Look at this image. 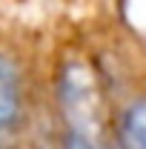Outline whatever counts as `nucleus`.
Listing matches in <instances>:
<instances>
[{
	"instance_id": "obj_1",
	"label": "nucleus",
	"mask_w": 146,
	"mask_h": 149,
	"mask_svg": "<svg viewBox=\"0 0 146 149\" xmlns=\"http://www.w3.org/2000/svg\"><path fill=\"white\" fill-rule=\"evenodd\" d=\"M55 100L66 129L106 135V109L100 77L86 60H63L55 74Z\"/></svg>"
},
{
	"instance_id": "obj_2",
	"label": "nucleus",
	"mask_w": 146,
	"mask_h": 149,
	"mask_svg": "<svg viewBox=\"0 0 146 149\" xmlns=\"http://www.w3.org/2000/svg\"><path fill=\"white\" fill-rule=\"evenodd\" d=\"M29 120V86L23 63L0 49V149H17Z\"/></svg>"
},
{
	"instance_id": "obj_3",
	"label": "nucleus",
	"mask_w": 146,
	"mask_h": 149,
	"mask_svg": "<svg viewBox=\"0 0 146 149\" xmlns=\"http://www.w3.org/2000/svg\"><path fill=\"white\" fill-rule=\"evenodd\" d=\"M112 143L117 149H146V92L132 95L117 106Z\"/></svg>"
},
{
	"instance_id": "obj_4",
	"label": "nucleus",
	"mask_w": 146,
	"mask_h": 149,
	"mask_svg": "<svg viewBox=\"0 0 146 149\" xmlns=\"http://www.w3.org/2000/svg\"><path fill=\"white\" fill-rule=\"evenodd\" d=\"M60 149H109V138L63 126L60 129Z\"/></svg>"
}]
</instances>
